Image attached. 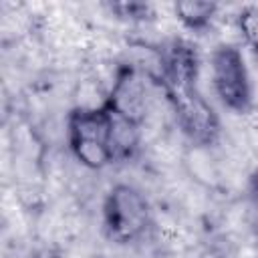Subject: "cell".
I'll list each match as a JSON object with an SVG mask.
<instances>
[{
  "label": "cell",
  "mask_w": 258,
  "mask_h": 258,
  "mask_svg": "<svg viewBox=\"0 0 258 258\" xmlns=\"http://www.w3.org/2000/svg\"><path fill=\"white\" fill-rule=\"evenodd\" d=\"M159 85L175 113L177 125L191 145H214L220 135V119L198 89V56L189 44L173 42L171 48L163 52Z\"/></svg>",
  "instance_id": "cell-1"
},
{
  "label": "cell",
  "mask_w": 258,
  "mask_h": 258,
  "mask_svg": "<svg viewBox=\"0 0 258 258\" xmlns=\"http://www.w3.org/2000/svg\"><path fill=\"white\" fill-rule=\"evenodd\" d=\"M67 141L73 157L87 169H103L115 159L111 111L101 105H81L67 117Z\"/></svg>",
  "instance_id": "cell-2"
},
{
  "label": "cell",
  "mask_w": 258,
  "mask_h": 258,
  "mask_svg": "<svg viewBox=\"0 0 258 258\" xmlns=\"http://www.w3.org/2000/svg\"><path fill=\"white\" fill-rule=\"evenodd\" d=\"M151 224V208L141 189L131 183H115L103 202V226L113 242L139 240Z\"/></svg>",
  "instance_id": "cell-3"
},
{
  "label": "cell",
  "mask_w": 258,
  "mask_h": 258,
  "mask_svg": "<svg viewBox=\"0 0 258 258\" xmlns=\"http://www.w3.org/2000/svg\"><path fill=\"white\" fill-rule=\"evenodd\" d=\"M212 87L224 107L246 113L252 103V83L244 54L232 44H220L210 56Z\"/></svg>",
  "instance_id": "cell-4"
},
{
  "label": "cell",
  "mask_w": 258,
  "mask_h": 258,
  "mask_svg": "<svg viewBox=\"0 0 258 258\" xmlns=\"http://www.w3.org/2000/svg\"><path fill=\"white\" fill-rule=\"evenodd\" d=\"M149 83L151 79L141 71H137L135 67L119 64L113 77V85L105 97V105L115 115H121L143 127L151 107Z\"/></svg>",
  "instance_id": "cell-5"
},
{
  "label": "cell",
  "mask_w": 258,
  "mask_h": 258,
  "mask_svg": "<svg viewBox=\"0 0 258 258\" xmlns=\"http://www.w3.org/2000/svg\"><path fill=\"white\" fill-rule=\"evenodd\" d=\"M177 20L189 30H204L210 26L218 12V4L214 2H177L173 6Z\"/></svg>",
  "instance_id": "cell-6"
},
{
  "label": "cell",
  "mask_w": 258,
  "mask_h": 258,
  "mask_svg": "<svg viewBox=\"0 0 258 258\" xmlns=\"http://www.w3.org/2000/svg\"><path fill=\"white\" fill-rule=\"evenodd\" d=\"M236 26L242 40L258 52V6H246L236 16Z\"/></svg>",
  "instance_id": "cell-7"
},
{
  "label": "cell",
  "mask_w": 258,
  "mask_h": 258,
  "mask_svg": "<svg viewBox=\"0 0 258 258\" xmlns=\"http://www.w3.org/2000/svg\"><path fill=\"white\" fill-rule=\"evenodd\" d=\"M111 10L121 12V16L129 18V20H145L149 6H145V4H115V6H111Z\"/></svg>",
  "instance_id": "cell-8"
},
{
  "label": "cell",
  "mask_w": 258,
  "mask_h": 258,
  "mask_svg": "<svg viewBox=\"0 0 258 258\" xmlns=\"http://www.w3.org/2000/svg\"><path fill=\"white\" fill-rule=\"evenodd\" d=\"M248 189H250V196L254 200V204L258 206V167L252 171L250 175V183H248Z\"/></svg>",
  "instance_id": "cell-9"
},
{
  "label": "cell",
  "mask_w": 258,
  "mask_h": 258,
  "mask_svg": "<svg viewBox=\"0 0 258 258\" xmlns=\"http://www.w3.org/2000/svg\"><path fill=\"white\" fill-rule=\"evenodd\" d=\"M212 258H224V256H212Z\"/></svg>",
  "instance_id": "cell-10"
}]
</instances>
